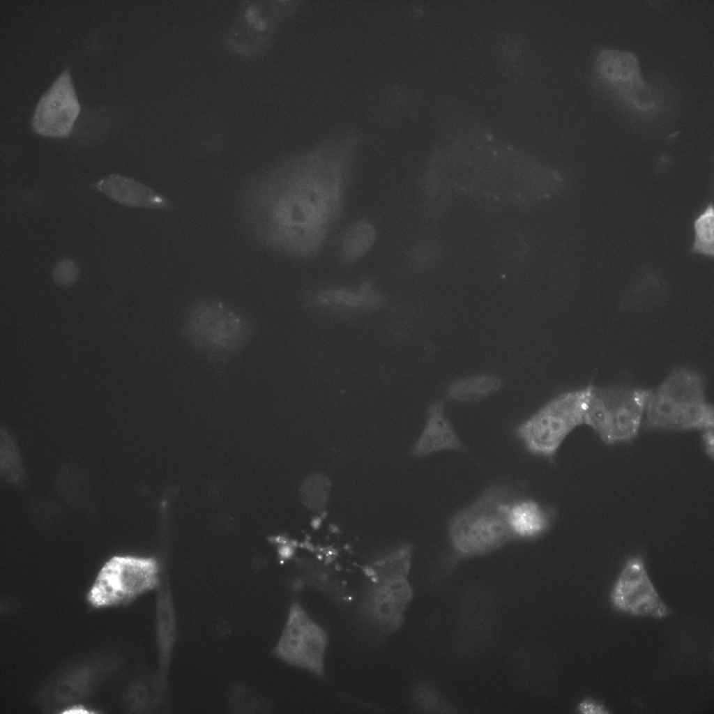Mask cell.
Listing matches in <instances>:
<instances>
[{"label": "cell", "instance_id": "13", "mask_svg": "<svg viewBox=\"0 0 714 714\" xmlns=\"http://www.w3.org/2000/svg\"><path fill=\"white\" fill-rule=\"evenodd\" d=\"M155 609L156 643L160 679L167 683V674L178 639V621L169 584L160 579Z\"/></svg>", "mask_w": 714, "mask_h": 714}, {"label": "cell", "instance_id": "1", "mask_svg": "<svg viewBox=\"0 0 714 714\" xmlns=\"http://www.w3.org/2000/svg\"><path fill=\"white\" fill-rule=\"evenodd\" d=\"M359 144L344 131L250 180L243 212L257 241L296 259L321 253L343 218Z\"/></svg>", "mask_w": 714, "mask_h": 714}, {"label": "cell", "instance_id": "22", "mask_svg": "<svg viewBox=\"0 0 714 714\" xmlns=\"http://www.w3.org/2000/svg\"><path fill=\"white\" fill-rule=\"evenodd\" d=\"M331 488V482L328 476L322 472L311 473L301 483V501L312 512H321L328 506Z\"/></svg>", "mask_w": 714, "mask_h": 714}, {"label": "cell", "instance_id": "8", "mask_svg": "<svg viewBox=\"0 0 714 714\" xmlns=\"http://www.w3.org/2000/svg\"><path fill=\"white\" fill-rule=\"evenodd\" d=\"M328 636L297 600L288 609L280 635L273 647L275 658L318 678L326 676Z\"/></svg>", "mask_w": 714, "mask_h": 714}, {"label": "cell", "instance_id": "16", "mask_svg": "<svg viewBox=\"0 0 714 714\" xmlns=\"http://www.w3.org/2000/svg\"><path fill=\"white\" fill-rule=\"evenodd\" d=\"M463 446L446 417L443 402H434L430 408L424 427L411 448V453L422 457L436 453L461 450Z\"/></svg>", "mask_w": 714, "mask_h": 714}, {"label": "cell", "instance_id": "18", "mask_svg": "<svg viewBox=\"0 0 714 714\" xmlns=\"http://www.w3.org/2000/svg\"><path fill=\"white\" fill-rule=\"evenodd\" d=\"M412 547L399 543L375 552L367 562L365 571L370 582H381L408 577L411 567Z\"/></svg>", "mask_w": 714, "mask_h": 714}, {"label": "cell", "instance_id": "25", "mask_svg": "<svg viewBox=\"0 0 714 714\" xmlns=\"http://www.w3.org/2000/svg\"><path fill=\"white\" fill-rule=\"evenodd\" d=\"M1 471L10 480H17L21 473V465L15 445L6 431L1 430Z\"/></svg>", "mask_w": 714, "mask_h": 714}, {"label": "cell", "instance_id": "15", "mask_svg": "<svg viewBox=\"0 0 714 714\" xmlns=\"http://www.w3.org/2000/svg\"><path fill=\"white\" fill-rule=\"evenodd\" d=\"M95 188L114 202L130 207L168 209L171 201L145 184L119 174L109 175Z\"/></svg>", "mask_w": 714, "mask_h": 714}, {"label": "cell", "instance_id": "19", "mask_svg": "<svg viewBox=\"0 0 714 714\" xmlns=\"http://www.w3.org/2000/svg\"><path fill=\"white\" fill-rule=\"evenodd\" d=\"M377 233L374 224L359 219L350 224L342 233L337 246L340 262L351 266L363 259L373 248Z\"/></svg>", "mask_w": 714, "mask_h": 714}, {"label": "cell", "instance_id": "20", "mask_svg": "<svg viewBox=\"0 0 714 714\" xmlns=\"http://www.w3.org/2000/svg\"><path fill=\"white\" fill-rule=\"evenodd\" d=\"M502 380L492 374H479L453 381L448 389V395L460 402H478L500 390Z\"/></svg>", "mask_w": 714, "mask_h": 714}, {"label": "cell", "instance_id": "27", "mask_svg": "<svg viewBox=\"0 0 714 714\" xmlns=\"http://www.w3.org/2000/svg\"><path fill=\"white\" fill-rule=\"evenodd\" d=\"M578 713L584 714H607L610 711L602 701L587 697L582 700L577 706Z\"/></svg>", "mask_w": 714, "mask_h": 714}, {"label": "cell", "instance_id": "26", "mask_svg": "<svg viewBox=\"0 0 714 714\" xmlns=\"http://www.w3.org/2000/svg\"><path fill=\"white\" fill-rule=\"evenodd\" d=\"M79 275V269L77 264L70 259L59 260L52 271L54 281L64 287L73 285L78 279Z\"/></svg>", "mask_w": 714, "mask_h": 714}, {"label": "cell", "instance_id": "7", "mask_svg": "<svg viewBox=\"0 0 714 714\" xmlns=\"http://www.w3.org/2000/svg\"><path fill=\"white\" fill-rule=\"evenodd\" d=\"M160 579L158 565L153 559L115 556L100 570L87 599L97 608L126 604L157 588Z\"/></svg>", "mask_w": 714, "mask_h": 714}, {"label": "cell", "instance_id": "4", "mask_svg": "<svg viewBox=\"0 0 714 714\" xmlns=\"http://www.w3.org/2000/svg\"><path fill=\"white\" fill-rule=\"evenodd\" d=\"M516 499L505 485H493L457 512L448 524L455 552L463 557L492 553L515 539L508 525V510Z\"/></svg>", "mask_w": 714, "mask_h": 714}, {"label": "cell", "instance_id": "21", "mask_svg": "<svg viewBox=\"0 0 714 714\" xmlns=\"http://www.w3.org/2000/svg\"><path fill=\"white\" fill-rule=\"evenodd\" d=\"M381 295L370 282H363L357 288H328L316 296L317 301L325 305L359 307L374 305L381 301Z\"/></svg>", "mask_w": 714, "mask_h": 714}, {"label": "cell", "instance_id": "6", "mask_svg": "<svg viewBox=\"0 0 714 714\" xmlns=\"http://www.w3.org/2000/svg\"><path fill=\"white\" fill-rule=\"evenodd\" d=\"M592 386L563 393L516 426L515 433L533 454L552 458L566 437L584 424Z\"/></svg>", "mask_w": 714, "mask_h": 714}, {"label": "cell", "instance_id": "3", "mask_svg": "<svg viewBox=\"0 0 714 714\" xmlns=\"http://www.w3.org/2000/svg\"><path fill=\"white\" fill-rule=\"evenodd\" d=\"M643 421L653 430L713 429L714 411L706 394L702 374L688 367L673 370L647 400Z\"/></svg>", "mask_w": 714, "mask_h": 714}, {"label": "cell", "instance_id": "17", "mask_svg": "<svg viewBox=\"0 0 714 714\" xmlns=\"http://www.w3.org/2000/svg\"><path fill=\"white\" fill-rule=\"evenodd\" d=\"M553 517L549 508L529 499L516 498L508 510V525L515 539L538 538L549 531Z\"/></svg>", "mask_w": 714, "mask_h": 714}, {"label": "cell", "instance_id": "24", "mask_svg": "<svg viewBox=\"0 0 714 714\" xmlns=\"http://www.w3.org/2000/svg\"><path fill=\"white\" fill-rule=\"evenodd\" d=\"M443 249L441 244L430 239L416 243L407 255V265L413 271H421L436 264L441 259Z\"/></svg>", "mask_w": 714, "mask_h": 714}, {"label": "cell", "instance_id": "2", "mask_svg": "<svg viewBox=\"0 0 714 714\" xmlns=\"http://www.w3.org/2000/svg\"><path fill=\"white\" fill-rule=\"evenodd\" d=\"M248 314L215 298H199L185 310L181 335L195 352L216 365H225L241 352L254 334Z\"/></svg>", "mask_w": 714, "mask_h": 714}, {"label": "cell", "instance_id": "9", "mask_svg": "<svg viewBox=\"0 0 714 714\" xmlns=\"http://www.w3.org/2000/svg\"><path fill=\"white\" fill-rule=\"evenodd\" d=\"M594 72L598 82L631 109L642 114L658 109L655 96L642 76L635 53L601 48L595 56Z\"/></svg>", "mask_w": 714, "mask_h": 714}, {"label": "cell", "instance_id": "11", "mask_svg": "<svg viewBox=\"0 0 714 714\" xmlns=\"http://www.w3.org/2000/svg\"><path fill=\"white\" fill-rule=\"evenodd\" d=\"M610 602L618 612L635 617L661 619L670 613L638 556L624 563L611 589Z\"/></svg>", "mask_w": 714, "mask_h": 714}, {"label": "cell", "instance_id": "23", "mask_svg": "<svg viewBox=\"0 0 714 714\" xmlns=\"http://www.w3.org/2000/svg\"><path fill=\"white\" fill-rule=\"evenodd\" d=\"M694 238L692 252L713 257L714 256V209L709 203L694 221Z\"/></svg>", "mask_w": 714, "mask_h": 714}, {"label": "cell", "instance_id": "10", "mask_svg": "<svg viewBox=\"0 0 714 714\" xmlns=\"http://www.w3.org/2000/svg\"><path fill=\"white\" fill-rule=\"evenodd\" d=\"M412 598L413 589L407 577L368 581L358 598V616L372 630L392 633L402 625Z\"/></svg>", "mask_w": 714, "mask_h": 714}, {"label": "cell", "instance_id": "28", "mask_svg": "<svg viewBox=\"0 0 714 714\" xmlns=\"http://www.w3.org/2000/svg\"><path fill=\"white\" fill-rule=\"evenodd\" d=\"M701 441L706 454L712 459L713 457L714 435L713 429L702 431Z\"/></svg>", "mask_w": 714, "mask_h": 714}, {"label": "cell", "instance_id": "29", "mask_svg": "<svg viewBox=\"0 0 714 714\" xmlns=\"http://www.w3.org/2000/svg\"><path fill=\"white\" fill-rule=\"evenodd\" d=\"M63 713H70V714H86V713H91L93 712L90 711L89 710H87L86 708H84L83 706H73L71 708H69L68 709L66 710Z\"/></svg>", "mask_w": 714, "mask_h": 714}, {"label": "cell", "instance_id": "14", "mask_svg": "<svg viewBox=\"0 0 714 714\" xmlns=\"http://www.w3.org/2000/svg\"><path fill=\"white\" fill-rule=\"evenodd\" d=\"M453 188L446 165L430 160L419 181V199L423 214L431 220L441 218L448 211Z\"/></svg>", "mask_w": 714, "mask_h": 714}, {"label": "cell", "instance_id": "12", "mask_svg": "<svg viewBox=\"0 0 714 714\" xmlns=\"http://www.w3.org/2000/svg\"><path fill=\"white\" fill-rule=\"evenodd\" d=\"M80 109L70 73L65 70L39 99L32 116L31 128L42 135L66 137L70 133Z\"/></svg>", "mask_w": 714, "mask_h": 714}, {"label": "cell", "instance_id": "5", "mask_svg": "<svg viewBox=\"0 0 714 714\" xmlns=\"http://www.w3.org/2000/svg\"><path fill=\"white\" fill-rule=\"evenodd\" d=\"M651 391L621 385L592 386L584 424L607 444L630 441L639 433Z\"/></svg>", "mask_w": 714, "mask_h": 714}]
</instances>
